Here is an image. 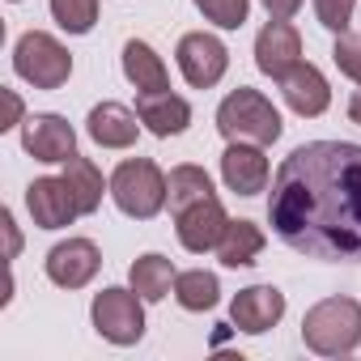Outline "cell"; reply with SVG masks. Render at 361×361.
Returning <instances> with one entry per match:
<instances>
[{
    "instance_id": "obj_1",
    "label": "cell",
    "mask_w": 361,
    "mask_h": 361,
    "mask_svg": "<svg viewBox=\"0 0 361 361\" xmlns=\"http://www.w3.org/2000/svg\"><path fill=\"white\" fill-rule=\"evenodd\" d=\"M268 221L298 255L361 264V145H298L272 174Z\"/></svg>"
},
{
    "instance_id": "obj_2",
    "label": "cell",
    "mask_w": 361,
    "mask_h": 361,
    "mask_svg": "<svg viewBox=\"0 0 361 361\" xmlns=\"http://www.w3.org/2000/svg\"><path fill=\"white\" fill-rule=\"evenodd\" d=\"M302 340L319 357H344L361 344V302L357 298H323L302 319Z\"/></svg>"
},
{
    "instance_id": "obj_3",
    "label": "cell",
    "mask_w": 361,
    "mask_h": 361,
    "mask_svg": "<svg viewBox=\"0 0 361 361\" xmlns=\"http://www.w3.org/2000/svg\"><path fill=\"white\" fill-rule=\"evenodd\" d=\"M217 132L230 145H272V140H281V115L259 90L238 85L217 106Z\"/></svg>"
},
{
    "instance_id": "obj_4",
    "label": "cell",
    "mask_w": 361,
    "mask_h": 361,
    "mask_svg": "<svg viewBox=\"0 0 361 361\" xmlns=\"http://www.w3.org/2000/svg\"><path fill=\"white\" fill-rule=\"evenodd\" d=\"M111 196L119 204V213L136 217V221H149L166 209L170 200V178L157 170V161L149 157H128L115 166L111 174Z\"/></svg>"
},
{
    "instance_id": "obj_5",
    "label": "cell",
    "mask_w": 361,
    "mask_h": 361,
    "mask_svg": "<svg viewBox=\"0 0 361 361\" xmlns=\"http://www.w3.org/2000/svg\"><path fill=\"white\" fill-rule=\"evenodd\" d=\"M13 68L22 81H30L35 90H60L73 77V56L60 39H51L47 30H26L13 47Z\"/></svg>"
},
{
    "instance_id": "obj_6",
    "label": "cell",
    "mask_w": 361,
    "mask_h": 361,
    "mask_svg": "<svg viewBox=\"0 0 361 361\" xmlns=\"http://www.w3.org/2000/svg\"><path fill=\"white\" fill-rule=\"evenodd\" d=\"M90 319H94V331H98L102 340L128 348V344H136V340L145 336V298H140L136 289L111 285V289L94 293Z\"/></svg>"
},
{
    "instance_id": "obj_7",
    "label": "cell",
    "mask_w": 361,
    "mask_h": 361,
    "mask_svg": "<svg viewBox=\"0 0 361 361\" xmlns=\"http://www.w3.org/2000/svg\"><path fill=\"white\" fill-rule=\"evenodd\" d=\"M178 73L188 77V85L192 90H213L221 77H226V68H230V51H226V43L217 39V35H204V30H192V35H183L178 39Z\"/></svg>"
},
{
    "instance_id": "obj_8",
    "label": "cell",
    "mask_w": 361,
    "mask_h": 361,
    "mask_svg": "<svg viewBox=\"0 0 361 361\" xmlns=\"http://www.w3.org/2000/svg\"><path fill=\"white\" fill-rule=\"evenodd\" d=\"M226 226H230V217H226V209H221V200H217V196L196 200V204H188L183 213H174V234H178V243H183L192 255L217 251V243H221Z\"/></svg>"
},
{
    "instance_id": "obj_9",
    "label": "cell",
    "mask_w": 361,
    "mask_h": 361,
    "mask_svg": "<svg viewBox=\"0 0 361 361\" xmlns=\"http://www.w3.org/2000/svg\"><path fill=\"white\" fill-rule=\"evenodd\" d=\"M22 149L35 157V161H68L77 153V132L64 115H30L22 123Z\"/></svg>"
},
{
    "instance_id": "obj_10",
    "label": "cell",
    "mask_w": 361,
    "mask_h": 361,
    "mask_svg": "<svg viewBox=\"0 0 361 361\" xmlns=\"http://www.w3.org/2000/svg\"><path fill=\"white\" fill-rule=\"evenodd\" d=\"M26 209H30L39 230H64V226H73L81 217L77 196L64 183V174L60 178H35V183L26 188Z\"/></svg>"
},
{
    "instance_id": "obj_11",
    "label": "cell",
    "mask_w": 361,
    "mask_h": 361,
    "mask_svg": "<svg viewBox=\"0 0 361 361\" xmlns=\"http://www.w3.org/2000/svg\"><path fill=\"white\" fill-rule=\"evenodd\" d=\"M102 268V251L90 238H68L47 251V276L60 289H85Z\"/></svg>"
},
{
    "instance_id": "obj_12",
    "label": "cell",
    "mask_w": 361,
    "mask_h": 361,
    "mask_svg": "<svg viewBox=\"0 0 361 361\" xmlns=\"http://www.w3.org/2000/svg\"><path fill=\"white\" fill-rule=\"evenodd\" d=\"M230 319L238 331L247 336H264L268 327H276L285 319V293L276 285H251V289H238L234 302H230Z\"/></svg>"
},
{
    "instance_id": "obj_13",
    "label": "cell",
    "mask_w": 361,
    "mask_h": 361,
    "mask_svg": "<svg viewBox=\"0 0 361 361\" xmlns=\"http://www.w3.org/2000/svg\"><path fill=\"white\" fill-rule=\"evenodd\" d=\"M255 64H259L264 77L281 81L289 68L302 64V35H298L285 18H272V22L259 30V39H255Z\"/></svg>"
},
{
    "instance_id": "obj_14",
    "label": "cell",
    "mask_w": 361,
    "mask_h": 361,
    "mask_svg": "<svg viewBox=\"0 0 361 361\" xmlns=\"http://www.w3.org/2000/svg\"><path fill=\"white\" fill-rule=\"evenodd\" d=\"M136 115H140V123H145L153 136H161V140L188 132V123H192L188 98H178V94H170V90H140Z\"/></svg>"
},
{
    "instance_id": "obj_15",
    "label": "cell",
    "mask_w": 361,
    "mask_h": 361,
    "mask_svg": "<svg viewBox=\"0 0 361 361\" xmlns=\"http://www.w3.org/2000/svg\"><path fill=\"white\" fill-rule=\"evenodd\" d=\"M221 178L238 196H259L268 188V157L264 145H230L221 153Z\"/></svg>"
},
{
    "instance_id": "obj_16",
    "label": "cell",
    "mask_w": 361,
    "mask_h": 361,
    "mask_svg": "<svg viewBox=\"0 0 361 361\" xmlns=\"http://www.w3.org/2000/svg\"><path fill=\"white\" fill-rule=\"evenodd\" d=\"M281 94H285L289 111L302 115V119H314V115H323V111L331 106L327 77H323L314 64H298V68H289V73L281 77Z\"/></svg>"
},
{
    "instance_id": "obj_17",
    "label": "cell",
    "mask_w": 361,
    "mask_h": 361,
    "mask_svg": "<svg viewBox=\"0 0 361 361\" xmlns=\"http://www.w3.org/2000/svg\"><path fill=\"white\" fill-rule=\"evenodd\" d=\"M136 119H140V115L128 111L123 102H98V106L90 111L85 128H90V136H94L102 149H132V145H136V132H140Z\"/></svg>"
},
{
    "instance_id": "obj_18",
    "label": "cell",
    "mask_w": 361,
    "mask_h": 361,
    "mask_svg": "<svg viewBox=\"0 0 361 361\" xmlns=\"http://www.w3.org/2000/svg\"><path fill=\"white\" fill-rule=\"evenodd\" d=\"M264 230L255 226V221H230L226 226V234H221V243H217V259L226 264V268H251L255 259H259V251H264Z\"/></svg>"
},
{
    "instance_id": "obj_19",
    "label": "cell",
    "mask_w": 361,
    "mask_h": 361,
    "mask_svg": "<svg viewBox=\"0 0 361 361\" xmlns=\"http://www.w3.org/2000/svg\"><path fill=\"white\" fill-rule=\"evenodd\" d=\"M123 77L136 90H170V77H166L161 56L149 43H140V39H128L123 43Z\"/></svg>"
},
{
    "instance_id": "obj_20",
    "label": "cell",
    "mask_w": 361,
    "mask_h": 361,
    "mask_svg": "<svg viewBox=\"0 0 361 361\" xmlns=\"http://www.w3.org/2000/svg\"><path fill=\"white\" fill-rule=\"evenodd\" d=\"M174 264L166 259V255H157V251H149V255H140L132 268H128V281H132V289L145 298V302H161L170 289H174Z\"/></svg>"
},
{
    "instance_id": "obj_21",
    "label": "cell",
    "mask_w": 361,
    "mask_h": 361,
    "mask_svg": "<svg viewBox=\"0 0 361 361\" xmlns=\"http://www.w3.org/2000/svg\"><path fill=\"white\" fill-rule=\"evenodd\" d=\"M64 183L73 188V196H77V209H81V213H98L106 183H102V170H98L90 157L73 153V157L64 161Z\"/></svg>"
},
{
    "instance_id": "obj_22",
    "label": "cell",
    "mask_w": 361,
    "mask_h": 361,
    "mask_svg": "<svg viewBox=\"0 0 361 361\" xmlns=\"http://www.w3.org/2000/svg\"><path fill=\"white\" fill-rule=\"evenodd\" d=\"M174 298L183 310H213L221 302V285L213 272L204 268H192V272H178L174 276Z\"/></svg>"
},
{
    "instance_id": "obj_23",
    "label": "cell",
    "mask_w": 361,
    "mask_h": 361,
    "mask_svg": "<svg viewBox=\"0 0 361 361\" xmlns=\"http://www.w3.org/2000/svg\"><path fill=\"white\" fill-rule=\"evenodd\" d=\"M213 196V178L204 174V166H174L170 170V213H183L196 200Z\"/></svg>"
},
{
    "instance_id": "obj_24",
    "label": "cell",
    "mask_w": 361,
    "mask_h": 361,
    "mask_svg": "<svg viewBox=\"0 0 361 361\" xmlns=\"http://www.w3.org/2000/svg\"><path fill=\"white\" fill-rule=\"evenodd\" d=\"M51 18L68 35H90L98 22V0H51Z\"/></svg>"
},
{
    "instance_id": "obj_25",
    "label": "cell",
    "mask_w": 361,
    "mask_h": 361,
    "mask_svg": "<svg viewBox=\"0 0 361 361\" xmlns=\"http://www.w3.org/2000/svg\"><path fill=\"white\" fill-rule=\"evenodd\" d=\"M196 9H200L213 26L238 30V26L247 22V13H251V0H196Z\"/></svg>"
},
{
    "instance_id": "obj_26",
    "label": "cell",
    "mask_w": 361,
    "mask_h": 361,
    "mask_svg": "<svg viewBox=\"0 0 361 361\" xmlns=\"http://www.w3.org/2000/svg\"><path fill=\"white\" fill-rule=\"evenodd\" d=\"M331 60H336V68H340L344 77H353V81L361 85V35L344 30V35L336 39V47H331Z\"/></svg>"
},
{
    "instance_id": "obj_27",
    "label": "cell",
    "mask_w": 361,
    "mask_h": 361,
    "mask_svg": "<svg viewBox=\"0 0 361 361\" xmlns=\"http://www.w3.org/2000/svg\"><path fill=\"white\" fill-rule=\"evenodd\" d=\"M353 5H357V0H314V13H319V22H323L327 30L344 35L348 22H353Z\"/></svg>"
},
{
    "instance_id": "obj_28",
    "label": "cell",
    "mask_w": 361,
    "mask_h": 361,
    "mask_svg": "<svg viewBox=\"0 0 361 361\" xmlns=\"http://www.w3.org/2000/svg\"><path fill=\"white\" fill-rule=\"evenodd\" d=\"M264 9H268L272 18H285V22H289V18L302 9V0H264Z\"/></svg>"
},
{
    "instance_id": "obj_29",
    "label": "cell",
    "mask_w": 361,
    "mask_h": 361,
    "mask_svg": "<svg viewBox=\"0 0 361 361\" xmlns=\"http://www.w3.org/2000/svg\"><path fill=\"white\" fill-rule=\"evenodd\" d=\"M0 226L9 230V255H18V247H22V238H18V230H13V213H0Z\"/></svg>"
},
{
    "instance_id": "obj_30",
    "label": "cell",
    "mask_w": 361,
    "mask_h": 361,
    "mask_svg": "<svg viewBox=\"0 0 361 361\" xmlns=\"http://www.w3.org/2000/svg\"><path fill=\"white\" fill-rule=\"evenodd\" d=\"M5 102H9V123H5V128H13V123L22 119V98H18V94L9 90V94H5Z\"/></svg>"
},
{
    "instance_id": "obj_31",
    "label": "cell",
    "mask_w": 361,
    "mask_h": 361,
    "mask_svg": "<svg viewBox=\"0 0 361 361\" xmlns=\"http://www.w3.org/2000/svg\"><path fill=\"white\" fill-rule=\"evenodd\" d=\"M348 119L361 123V90H353V98H348Z\"/></svg>"
}]
</instances>
